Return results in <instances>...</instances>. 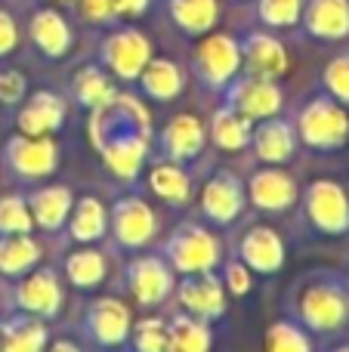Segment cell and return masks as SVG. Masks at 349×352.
Segmentation results:
<instances>
[{
	"label": "cell",
	"instance_id": "cell-1",
	"mask_svg": "<svg viewBox=\"0 0 349 352\" xmlns=\"http://www.w3.org/2000/svg\"><path fill=\"white\" fill-rule=\"evenodd\" d=\"M148 121L146 105L136 96L117 93L109 105H99L90 115V140L109 170L121 179H136L148 155Z\"/></svg>",
	"mask_w": 349,
	"mask_h": 352
},
{
	"label": "cell",
	"instance_id": "cell-2",
	"mask_svg": "<svg viewBox=\"0 0 349 352\" xmlns=\"http://www.w3.org/2000/svg\"><path fill=\"white\" fill-rule=\"evenodd\" d=\"M297 136L319 152L340 148L349 140V115L340 109L337 99L315 96L297 115Z\"/></svg>",
	"mask_w": 349,
	"mask_h": 352
},
{
	"label": "cell",
	"instance_id": "cell-3",
	"mask_svg": "<svg viewBox=\"0 0 349 352\" xmlns=\"http://www.w3.org/2000/svg\"><path fill=\"white\" fill-rule=\"evenodd\" d=\"M164 260L173 272H214L220 263V241L210 235L204 226L183 223L173 229V235L164 244Z\"/></svg>",
	"mask_w": 349,
	"mask_h": 352
},
{
	"label": "cell",
	"instance_id": "cell-4",
	"mask_svg": "<svg viewBox=\"0 0 349 352\" xmlns=\"http://www.w3.org/2000/svg\"><path fill=\"white\" fill-rule=\"evenodd\" d=\"M297 316L306 328L322 331V334L340 331L349 318V294L331 278L313 281L297 297Z\"/></svg>",
	"mask_w": 349,
	"mask_h": 352
},
{
	"label": "cell",
	"instance_id": "cell-5",
	"mask_svg": "<svg viewBox=\"0 0 349 352\" xmlns=\"http://www.w3.org/2000/svg\"><path fill=\"white\" fill-rule=\"evenodd\" d=\"M309 223L325 235H344L349 232V198L346 192L331 179H315L303 192Z\"/></svg>",
	"mask_w": 349,
	"mask_h": 352
},
{
	"label": "cell",
	"instance_id": "cell-6",
	"mask_svg": "<svg viewBox=\"0 0 349 352\" xmlns=\"http://www.w3.org/2000/svg\"><path fill=\"white\" fill-rule=\"evenodd\" d=\"M3 158L12 173L25 176V179H43V176L56 173L59 167V146L49 136H10L3 146Z\"/></svg>",
	"mask_w": 349,
	"mask_h": 352
},
{
	"label": "cell",
	"instance_id": "cell-7",
	"mask_svg": "<svg viewBox=\"0 0 349 352\" xmlns=\"http://www.w3.org/2000/svg\"><path fill=\"white\" fill-rule=\"evenodd\" d=\"M241 68V47L229 34H210L195 50V72L210 90L232 84Z\"/></svg>",
	"mask_w": 349,
	"mask_h": 352
},
{
	"label": "cell",
	"instance_id": "cell-8",
	"mask_svg": "<svg viewBox=\"0 0 349 352\" xmlns=\"http://www.w3.org/2000/svg\"><path fill=\"white\" fill-rule=\"evenodd\" d=\"M102 65L109 68L115 78L121 80H136L139 72L146 68V62L152 59V43L142 31L136 28H124V31H115L102 41Z\"/></svg>",
	"mask_w": 349,
	"mask_h": 352
},
{
	"label": "cell",
	"instance_id": "cell-9",
	"mask_svg": "<svg viewBox=\"0 0 349 352\" xmlns=\"http://www.w3.org/2000/svg\"><path fill=\"white\" fill-rule=\"evenodd\" d=\"M282 90L275 87V80L269 78H247L226 84V105H232L238 115H245L247 121H266V118H275L282 111Z\"/></svg>",
	"mask_w": 349,
	"mask_h": 352
},
{
	"label": "cell",
	"instance_id": "cell-10",
	"mask_svg": "<svg viewBox=\"0 0 349 352\" xmlns=\"http://www.w3.org/2000/svg\"><path fill=\"white\" fill-rule=\"evenodd\" d=\"M130 328H133V316H130L127 303H121L117 297L93 300L84 312V331L90 334L93 343H99L105 349L127 343Z\"/></svg>",
	"mask_w": 349,
	"mask_h": 352
},
{
	"label": "cell",
	"instance_id": "cell-11",
	"mask_svg": "<svg viewBox=\"0 0 349 352\" xmlns=\"http://www.w3.org/2000/svg\"><path fill=\"white\" fill-rule=\"evenodd\" d=\"M111 232L121 248H146L158 235V217L142 198L127 195L111 207Z\"/></svg>",
	"mask_w": 349,
	"mask_h": 352
},
{
	"label": "cell",
	"instance_id": "cell-12",
	"mask_svg": "<svg viewBox=\"0 0 349 352\" xmlns=\"http://www.w3.org/2000/svg\"><path fill=\"white\" fill-rule=\"evenodd\" d=\"M245 201H247V195L238 176L229 170H216L201 192V213L214 226H229L241 217Z\"/></svg>",
	"mask_w": 349,
	"mask_h": 352
},
{
	"label": "cell",
	"instance_id": "cell-13",
	"mask_svg": "<svg viewBox=\"0 0 349 352\" xmlns=\"http://www.w3.org/2000/svg\"><path fill=\"white\" fill-rule=\"evenodd\" d=\"M12 300H16V306L25 312V316H34V318L59 316V309H62L59 275H56L53 269H34V272L25 275V278L16 285Z\"/></svg>",
	"mask_w": 349,
	"mask_h": 352
},
{
	"label": "cell",
	"instance_id": "cell-14",
	"mask_svg": "<svg viewBox=\"0 0 349 352\" xmlns=\"http://www.w3.org/2000/svg\"><path fill=\"white\" fill-rule=\"evenodd\" d=\"M127 287L139 306H158L173 291V269L161 256H139L127 263Z\"/></svg>",
	"mask_w": 349,
	"mask_h": 352
},
{
	"label": "cell",
	"instance_id": "cell-15",
	"mask_svg": "<svg viewBox=\"0 0 349 352\" xmlns=\"http://www.w3.org/2000/svg\"><path fill=\"white\" fill-rule=\"evenodd\" d=\"M179 303L185 312L204 318V322H214L223 316L226 309V291H223V281L214 272H192L183 278L179 285Z\"/></svg>",
	"mask_w": 349,
	"mask_h": 352
},
{
	"label": "cell",
	"instance_id": "cell-16",
	"mask_svg": "<svg viewBox=\"0 0 349 352\" xmlns=\"http://www.w3.org/2000/svg\"><path fill=\"white\" fill-rule=\"evenodd\" d=\"M238 256L251 272L272 275L284 266V241L269 226H251L238 244Z\"/></svg>",
	"mask_w": 349,
	"mask_h": 352
},
{
	"label": "cell",
	"instance_id": "cell-17",
	"mask_svg": "<svg viewBox=\"0 0 349 352\" xmlns=\"http://www.w3.org/2000/svg\"><path fill=\"white\" fill-rule=\"evenodd\" d=\"M238 47H241V65L254 78L275 80L288 72V53H284L282 41H275L266 31H251L245 37V43H238Z\"/></svg>",
	"mask_w": 349,
	"mask_h": 352
},
{
	"label": "cell",
	"instance_id": "cell-18",
	"mask_svg": "<svg viewBox=\"0 0 349 352\" xmlns=\"http://www.w3.org/2000/svg\"><path fill=\"white\" fill-rule=\"evenodd\" d=\"M247 195H251V204L257 207V210L282 213L297 201V186L288 173L278 170V164H269L251 176Z\"/></svg>",
	"mask_w": 349,
	"mask_h": 352
},
{
	"label": "cell",
	"instance_id": "cell-19",
	"mask_svg": "<svg viewBox=\"0 0 349 352\" xmlns=\"http://www.w3.org/2000/svg\"><path fill=\"white\" fill-rule=\"evenodd\" d=\"M204 142H207L204 124L198 121L195 115H177L167 121L164 130H161L158 146H161V155H164L167 161L183 164V161H192L198 152H201Z\"/></svg>",
	"mask_w": 349,
	"mask_h": 352
},
{
	"label": "cell",
	"instance_id": "cell-20",
	"mask_svg": "<svg viewBox=\"0 0 349 352\" xmlns=\"http://www.w3.org/2000/svg\"><path fill=\"white\" fill-rule=\"evenodd\" d=\"M16 124H19V133L25 136H49L65 124V102L49 90H37L22 105Z\"/></svg>",
	"mask_w": 349,
	"mask_h": 352
},
{
	"label": "cell",
	"instance_id": "cell-21",
	"mask_svg": "<svg viewBox=\"0 0 349 352\" xmlns=\"http://www.w3.org/2000/svg\"><path fill=\"white\" fill-rule=\"evenodd\" d=\"M251 142L263 164H284L297 152V130L291 121L275 115V118L260 121V127L251 133Z\"/></svg>",
	"mask_w": 349,
	"mask_h": 352
},
{
	"label": "cell",
	"instance_id": "cell-22",
	"mask_svg": "<svg viewBox=\"0 0 349 352\" xmlns=\"http://www.w3.org/2000/svg\"><path fill=\"white\" fill-rule=\"evenodd\" d=\"M25 201H28L31 219H34L43 232H56L68 223L74 195H71V188H65V186H43V188H34Z\"/></svg>",
	"mask_w": 349,
	"mask_h": 352
},
{
	"label": "cell",
	"instance_id": "cell-23",
	"mask_svg": "<svg viewBox=\"0 0 349 352\" xmlns=\"http://www.w3.org/2000/svg\"><path fill=\"white\" fill-rule=\"evenodd\" d=\"M306 31L325 41H340L349 34V0H309L303 10Z\"/></svg>",
	"mask_w": 349,
	"mask_h": 352
},
{
	"label": "cell",
	"instance_id": "cell-24",
	"mask_svg": "<svg viewBox=\"0 0 349 352\" xmlns=\"http://www.w3.org/2000/svg\"><path fill=\"white\" fill-rule=\"evenodd\" d=\"M210 346H214L210 322L192 312H179L167 322V352H210Z\"/></svg>",
	"mask_w": 349,
	"mask_h": 352
},
{
	"label": "cell",
	"instance_id": "cell-25",
	"mask_svg": "<svg viewBox=\"0 0 349 352\" xmlns=\"http://www.w3.org/2000/svg\"><path fill=\"white\" fill-rule=\"evenodd\" d=\"M31 41L37 43L43 56L49 59H62L71 47V28L56 10H37L31 19Z\"/></svg>",
	"mask_w": 349,
	"mask_h": 352
},
{
	"label": "cell",
	"instance_id": "cell-26",
	"mask_svg": "<svg viewBox=\"0 0 349 352\" xmlns=\"http://www.w3.org/2000/svg\"><path fill=\"white\" fill-rule=\"evenodd\" d=\"M109 229V213H105L102 201L87 195V198H78V204H71V213H68V235L78 244H90L99 241Z\"/></svg>",
	"mask_w": 349,
	"mask_h": 352
},
{
	"label": "cell",
	"instance_id": "cell-27",
	"mask_svg": "<svg viewBox=\"0 0 349 352\" xmlns=\"http://www.w3.org/2000/svg\"><path fill=\"white\" fill-rule=\"evenodd\" d=\"M251 124L254 121H247L245 115H238L232 105H223V109H216L214 118H210L207 136L220 148H226V152H241V148L251 146V133H254Z\"/></svg>",
	"mask_w": 349,
	"mask_h": 352
},
{
	"label": "cell",
	"instance_id": "cell-28",
	"mask_svg": "<svg viewBox=\"0 0 349 352\" xmlns=\"http://www.w3.org/2000/svg\"><path fill=\"white\" fill-rule=\"evenodd\" d=\"M47 328L34 316H16L0 324V352H43Z\"/></svg>",
	"mask_w": 349,
	"mask_h": 352
},
{
	"label": "cell",
	"instance_id": "cell-29",
	"mask_svg": "<svg viewBox=\"0 0 349 352\" xmlns=\"http://www.w3.org/2000/svg\"><path fill=\"white\" fill-rule=\"evenodd\" d=\"M136 80L142 84V93L158 102H170L183 93V72L170 59H148Z\"/></svg>",
	"mask_w": 349,
	"mask_h": 352
},
{
	"label": "cell",
	"instance_id": "cell-30",
	"mask_svg": "<svg viewBox=\"0 0 349 352\" xmlns=\"http://www.w3.org/2000/svg\"><path fill=\"white\" fill-rule=\"evenodd\" d=\"M148 188L167 204H185L192 195L189 173L177 161H155L152 170H148Z\"/></svg>",
	"mask_w": 349,
	"mask_h": 352
},
{
	"label": "cell",
	"instance_id": "cell-31",
	"mask_svg": "<svg viewBox=\"0 0 349 352\" xmlns=\"http://www.w3.org/2000/svg\"><path fill=\"white\" fill-rule=\"evenodd\" d=\"M41 260V244L28 235H0V275H25Z\"/></svg>",
	"mask_w": 349,
	"mask_h": 352
},
{
	"label": "cell",
	"instance_id": "cell-32",
	"mask_svg": "<svg viewBox=\"0 0 349 352\" xmlns=\"http://www.w3.org/2000/svg\"><path fill=\"white\" fill-rule=\"evenodd\" d=\"M216 0H170V16L185 34H207L216 25Z\"/></svg>",
	"mask_w": 349,
	"mask_h": 352
},
{
	"label": "cell",
	"instance_id": "cell-33",
	"mask_svg": "<svg viewBox=\"0 0 349 352\" xmlns=\"http://www.w3.org/2000/svg\"><path fill=\"white\" fill-rule=\"evenodd\" d=\"M71 90H74V96H78V102L90 111L99 109V105H109L111 99L117 96L115 87H111V80L105 78L102 68H96V65L80 68L71 80Z\"/></svg>",
	"mask_w": 349,
	"mask_h": 352
},
{
	"label": "cell",
	"instance_id": "cell-34",
	"mask_svg": "<svg viewBox=\"0 0 349 352\" xmlns=\"http://www.w3.org/2000/svg\"><path fill=\"white\" fill-rule=\"evenodd\" d=\"M65 275L74 287L87 291V287H96L105 278V256L99 250H74L65 260Z\"/></svg>",
	"mask_w": 349,
	"mask_h": 352
},
{
	"label": "cell",
	"instance_id": "cell-35",
	"mask_svg": "<svg viewBox=\"0 0 349 352\" xmlns=\"http://www.w3.org/2000/svg\"><path fill=\"white\" fill-rule=\"evenodd\" d=\"M266 352H313V340L294 322H275L266 331Z\"/></svg>",
	"mask_w": 349,
	"mask_h": 352
},
{
	"label": "cell",
	"instance_id": "cell-36",
	"mask_svg": "<svg viewBox=\"0 0 349 352\" xmlns=\"http://www.w3.org/2000/svg\"><path fill=\"white\" fill-rule=\"evenodd\" d=\"M130 349L133 352H167V322L158 316L142 318L130 328Z\"/></svg>",
	"mask_w": 349,
	"mask_h": 352
},
{
	"label": "cell",
	"instance_id": "cell-37",
	"mask_svg": "<svg viewBox=\"0 0 349 352\" xmlns=\"http://www.w3.org/2000/svg\"><path fill=\"white\" fill-rule=\"evenodd\" d=\"M34 219H31L28 201L22 195H3L0 198V235H19V232H31Z\"/></svg>",
	"mask_w": 349,
	"mask_h": 352
},
{
	"label": "cell",
	"instance_id": "cell-38",
	"mask_svg": "<svg viewBox=\"0 0 349 352\" xmlns=\"http://www.w3.org/2000/svg\"><path fill=\"white\" fill-rule=\"evenodd\" d=\"M257 12L272 28H291V25L300 22L303 0H260Z\"/></svg>",
	"mask_w": 349,
	"mask_h": 352
},
{
	"label": "cell",
	"instance_id": "cell-39",
	"mask_svg": "<svg viewBox=\"0 0 349 352\" xmlns=\"http://www.w3.org/2000/svg\"><path fill=\"white\" fill-rule=\"evenodd\" d=\"M325 87L337 102H349V56H337L325 68Z\"/></svg>",
	"mask_w": 349,
	"mask_h": 352
},
{
	"label": "cell",
	"instance_id": "cell-40",
	"mask_svg": "<svg viewBox=\"0 0 349 352\" xmlns=\"http://www.w3.org/2000/svg\"><path fill=\"white\" fill-rule=\"evenodd\" d=\"M223 285H226L229 291L235 294V297H245V294L251 291V285H254L251 269H247L241 260H232V263L226 266V275H223Z\"/></svg>",
	"mask_w": 349,
	"mask_h": 352
},
{
	"label": "cell",
	"instance_id": "cell-41",
	"mask_svg": "<svg viewBox=\"0 0 349 352\" xmlns=\"http://www.w3.org/2000/svg\"><path fill=\"white\" fill-rule=\"evenodd\" d=\"M25 90H28V84H25V78L19 72H0V102L3 105L22 102Z\"/></svg>",
	"mask_w": 349,
	"mask_h": 352
},
{
	"label": "cell",
	"instance_id": "cell-42",
	"mask_svg": "<svg viewBox=\"0 0 349 352\" xmlns=\"http://www.w3.org/2000/svg\"><path fill=\"white\" fill-rule=\"evenodd\" d=\"M16 43H19V28H16V22H12L10 12L0 10V56L12 53V50H16Z\"/></svg>",
	"mask_w": 349,
	"mask_h": 352
},
{
	"label": "cell",
	"instance_id": "cell-43",
	"mask_svg": "<svg viewBox=\"0 0 349 352\" xmlns=\"http://www.w3.org/2000/svg\"><path fill=\"white\" fill-rule=\"evenodd\" d=\"M80 10H84L87 19L93 22H109L115 16V3L111 0H80Z\"/></svg>",
	"mask_w": 349,
	"mask_h": 352
},
{
	"label": "cell",
	"instance_id": "cell-44",
	"mask_svg": "<svg viewBox=\"0 0 349 352\" xmlns=\"http://www.w3.org/2000/svg\"><path fill=\"white\" fill-rule=\"evenodd\" d=\"M115 3V16H142L148 0H111Z\"/></svg>",
	"mask_w": 349,
	"mask_h": 352
},
{
	"label": "cell",
	"instance_id": "cell-45",
	"mask_svg": "<svg viewBox=\"0 0 349 352\" xmlns=\"http://www.w3.org/2000/svg\"><path fill=\"white\" fill-rule=\"evenodd\" d=\"M47 352H84V349H80L78 343H71V340H56Z\"/></svg>",
	"mask_w": 349,
	"mask_h": 352
},
{
	"label": "cell",
	"instance_id": "cell-46",
	"mask_svg": "<svg viewBox=\"0 0 349 352\" xmlns=\"http://www.w3.org/2000/svg\"><path fill=\"white\" fill-rule=\"evenodd\" d=\"M334 352H349V346H340V349H334Z\"/></svg>",
	"mask_w": 349,
	"mask_h": 352
},
{
	"label": "cell",
	"instance_id": "cell-47",
	"mask_svg": "<svg viewBox=\"0 0 349 352\" xmlns=\"http://www.w3.org/2000/svg\"><path fill=\"white\" fill-rule=\"evenodd\" d=\"M59 3H65V0H59Z\"/></svg>",
	"mask_w": 349,
	"mask_h": 352
}]
</instances>
